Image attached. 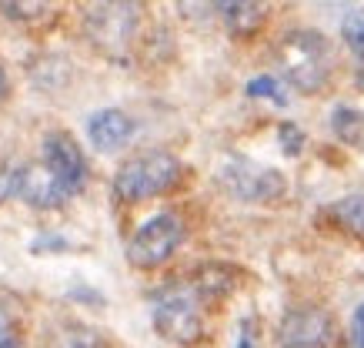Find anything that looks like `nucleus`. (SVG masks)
I'll list each match as a JSON object with an SVG mask.
<instances>
[{
  "instance_id": "1",
  "label": "nucleus",
  "mask_w": 364,
  "mask_h": 348,
  "mask_svg": "<svg viewBox=\"0 0 364 348\" xmlns=\"http://www.w3.org/2000/svg\"><path fill=\"white\" fill-rule=\"evenodd\" d=\"M274 57L284 70V78L304 94L321 90L334 70V51L328 44V37L318 34V31H308V27L287 31L277 41Z\"/></svg>"
},
{
  "instance_id": "2",
  "label": "nucleus",
  "mask_w": 364,
  "mask_h": 348,
  "mask_svg": "<svg viewBox=\"0 0 364 348\" xmlns=\"http://www.w3.org/2000/svg\"><path fill=\"white\" fill-rule=\"evenodd\" d=\"M181 161L167 151H144L137 157H127L114 174V198L124 204H137L157 194H167L181 184Z\"/></svg>"
},
{
  "instance_id": "3",
  "label": "nucleus",
  "mask_w": 364,
  "mask_h": 348,
  "mask_svg": "<svg viewBox=\"0 0 364 348\" xmlns=\"http://www.w3.org/2000/svg\"><path fill=\"white\" fill-rule=\"evenodd\" d=\"M154 332L171 345H198L204 338V312L200 298L191 288H167L154 298L151 312Z\"/></svg>"
},
{
  "instance_id": "4",
  "label": "nucleus",
  "mask_w": 364,
  "mask_h": 348,
  "mask_svg": "<svg viewBox=\"0 0 364 348\" xmlns=\"http://www.w3.org/2000/svg\"><path fill=\"white\" fill-rule=\"evenodd\" d=\"M181 241H184V221L171 211L154 214L151 221H144L134 231L131 245H127V261L134 268H161L181 248Z\"/></svg>"
},
{
  "instance_id": "5",
  "label": "nucleus",
  "mask_w": 364,
  "mask_h": 348,
  "mask_svg": "<svg viewBox=\"0 0 364 348\" xmlns=\"http://www.w3.org/2000/svg\"><path fill=\"white\" fill-rule=\"evenodd\" d=\"M221 184L237 201H254V204H271L277 198H284L287 191L281 171L264 168V164H257L251 157H231L221 168Z\"/></svg>"
},
{
  "instance_id": "6",
  "label": "nucleus",
  "mask_w": 364,
  "mask_h": 348,
  "mask_svg": "<svg viewBox=\"0 0 364 348\" xmlns=\"http://www.w3.org/2000/svg\"><path fill=\"white\" fill-rule=\"evenodd\" d=\"M277 342L281 348H334L338 345V322L324 308L301 305L284 312L277 325Z\"/></svg>"
},
{
  "instance_id": "7",
  "label": "nucleus",
  "mask_w": 364,
  "mask_h": 348,
  "mask_svg": "<svg viewBox=\"0 0 364 348\" xmlns=\"http://www.w3.org/2000/svg\"><path fill=\"white\" fill-rule=\"evenodd\" d=\"M134 31H137V7L127 0H111L87 17L90 41L107 54H121L124 47L131 44Z\"/></svg>"
},
{
  "instance_id": "8",
  "label": "nucleus",
  "mask_w": 364,
  "mask_h": 348,
  "mask_svg": "<svg viewBox=\"0 0 364 348\" xmlns=\"http://www.w3.org/2000/svg\"><path fill=\"white\" fill-rule=\"evenodd\" d=\"M44 168L57 178V184L67 191V198L84 191V184H87L84 151H80L77 141L67 135V131H50L44 137Z\"/></svg>"
},
{
  "instance_id": "9",
  "label": "nucleus",
  "mask_w": 364,
  "mask_h": 348,
  "mask_svg": "<svg viewBox=\"0 0 364 348\" xmlns=\"http://www.w3.org/2000/svg\"><path fill=\"white\" fill-rule=\"evenodd\" d=\"M134 131H137V124H134L131 114L117 111V107H104V111L90 114L87 117V137L90 144L104 151V154H111V151H121L124 144H131Z\"/></svg>"
},
{
  "instance_id": "10",
  "label": "nucleus",
  "mask_w": 364,
  "mask_h": 348,
  "mask_svg": "<svg viewBox=\"0 0 364 348\" xmlns=\"http://www.w3.org/2000/svg\"><path fill=\"white\" fill-rule=\"evenodd\" d=\"M234 37H254L271 17V0H210Z\"/></svg>"
},
{
  "instance_id": "11",
  "label": "nucleus",
  "mask_w": 364,
  "mask_h": 348,
  "mask_svg": "<svg viewBox=\"0 0 364 348\" xmlns=\"http://www.w3.org/2000/svg\"><path fill=\"white\" fill-rule=\"evenodd\" d=\"M17 198L27 201L31 208H37V211H50V208H60L67 201V191L57 184V178L44 164H23Z\"/></svg>"
},
{
  "instance_id": "12",
  "label": "nucleus",
  "mask_w": 364,
  "mask_h": 348,
  "mask_svg": "<svg viewBox=\"0 0 364 348\" xmlns=\"http://www.w3.org/2000/svg\"><path fill=\"white\" fill-rule=\"evenodd\" d=\"M324 218L331 221L341 235L364 241V194H344L334 204H328Z\"/></svg>"
},
{
  "instance_id": "13",
  "label": "nucleus",
  "mask_w": 364,
  "mask_h": 348,
  "mask_svg": "<svg viewBox=\"0 0 364 348\" xmlns=\"http://www.w3.org/2000/svg\"><path fill=\"white\" fill-rule=\"evenodd\" d=\"M191 292L198 295L200 302H204V298H208V302H214V298L231 295L234 292V268H228V265H204V268L194 275Z\"/></svg>"
},
{
  "instance_id": "14",
  "label": "nucleus",
  "mask_w": 364,
  "mask_h": 348,
  "mask_svg": "<svg viewBox=\"0 0 364 348\" xmlns=\"http://www.w3.org/2000/svg\"><path fill=\"white\" fill-rule=\"evenodd\" d=\"M331 131H334V137H338L341 144L361 147L364 144V111L348 107V104L334 107L331 111Z\"/></svg>"
},
{
  "instance_id": "15",
  "label": "nucleus",
  "mask_w": 364,
  "mask_h": 348,
  "mask_svg": "<svg viewBox=\"0 0 364 348\" xmlns=\"http://www.w3.org/2000/svg\"><path fill=\"white\" fill-rule=\"evenodd\" d=\"M57 348H107L104 335L87 325H67L57 338Z\"/></svg>"
},
{
  "instance_id": "16",
  "label": "nucleus",
  "mask_w": 364,
  "mask_h": 348,
  "mask_svg": "<svg viewBox=\"0 0 364 348\" xmlns=\"http://www.w3.org/2000/svg\"><path fill=\"white\" fill-rule=\"evenodd\" d=\"M247 97H264V101H274L284 107L287 104V90L284 84L277 78H271V74H261V78H254L247 80Z\"/></svg>"
},
{
  "instance_id": "17",
  "label": "nucleus",
  "mask_w": 364,
  "mask_h": 348,
  "mask_svg": "<svg viewBox=\"0 0 364 348\" xmlns=\"http://www.w3.org/2000/svg\"><path fill=\"white\" fill-rule=\"evenodd\" d=\"M277 144H281V151L287 157H298L304 151V144H308V135L294 121H281L277 124Z\"/></svg>"
},
{
  "instance_id": "18",
  "label": "nucleus",
  "mask_w": 364,
  "mask_h": 348,
  "mask_svg": "<svg viewBox=\"0 0 364 348\" xmlns=\"http://www.w3.org/2000/svg\"><path fill=\"white\" fill-rule=\"evenodd\" d=\"M341 41L351 47L354 54L364 57V11H351L341 21Z\"/></svg>"
},
{
  "instance_id": "19",
  "label": "nucleus",
  "mask_w": 364,
  "mask_h": 348,
  "mask_svg": "<svg viewBox=\"0 0 364 348\" xmlns=\"http://www.w3.org/2000/svg\"><path fill=\"white\" fill-rule=\"evenodd\" d=\"M0 7L11 14L14 21H37L47 14V0H0Z\"/></svg>"
},
{
  "instance_id": "20",
  "label": "nucleus",
  "mask_w": 364,
  "mask_h": 348,
  "mask_svg": "<svg viewBox=\"0 0 364 348\" xmlns=\"http://www.w3.org/2000/svg\"><path fill=\"white\" fill-rule=\"evenodd\" d=\"M21 174H23V164H17V161H4V164H0V201L17 198Z\"/></svg>"
},
{
  "instance_id": "21",
  "label": "nucleus",
  "mask_w": 364,
  "mask_h": 348,
  "mask_svg": "<svg viewBox=\"0 0 364 348\" xmlns=\"http://www.w3.org/2000/svg\"><path fill=\"white\" fill-rule=\"evenodd\" d=\"M351 345L354 348H364V305L354 308V318H351Z\"/></svg>"
},
{
  "instance_id": "22",
  "label": "nucleus",
  "mask_w": 364,
  "mask_h": 348,
  "mask_svg": "<svg viewBox=\"0 0 364 348\" xmlns=\"http://www.w3.org/2000/svg\"><path fill=\"white\" fill-rule=\"evenodd\" d=\"M0 348H21V338L14 332V325L0 315Z\"/></svg>"
},
{
  "instance_id": "23",
  "label": "nucleus",
  "mask_w": 364,
  "mask_h": 348,
  "mask_svg": "<svg viewBox=\"0 0 364 348\" xmlns=\"http://www.w3.org/2000/svg\"><path fill=\"white\" fill-rule=\"evenodd\" d=\"M31 248L33 251H44V248H64V241H60V238H37Z\"/></svg>"
},
{
  "instance_id": "24",
  "label": "nucleus",
  "mask_w": 364,
  "mask_h": 348,
  "mask_svg": "<svg viewBox=\"0 0 364 348\" xmlns=\"http://www.w3.org/2000/svg\"><path fill=\"white\" fill-rule=\"evenodd\" d=\"M237 348H254V338H251V322H244V325H241V342H237Z\"/></svg>"
},
{
  "instance_id": "25",
  "label": "nucleus",
  "mask_w": 364,
  "mask_h": 348,
  "mask_svg": "<svg viewBox=\"0 0 364 348\" xmlns=\"http://www.w3.org/2000/svg\"><path fill=\"white\" fill-rule=\"evenodd\" d=\"M7 94H11V80H7V70L0 68V101H7Z\"/></svg>"
},
{
  "instance_id": "26",
  "label": "nucleus",
  "mask_w": 364,
  "mask_h": 348,
  "mask_svg": "<svg viewBox=\"0 0 364 348\" xmlns=\"http://www.w3.org/2000/svg\"><path fill=\"white\" fill-rule=\"evenodd\" d=\"M354 84H358V88L364 90V57L358 60V70H354Z\"/></svg>"
}]
</instances>
